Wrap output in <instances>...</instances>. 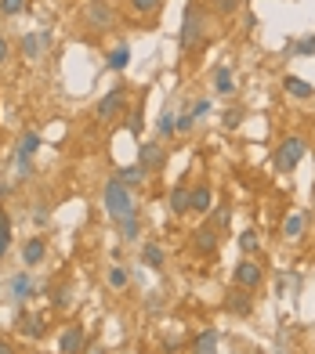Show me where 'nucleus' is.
Segmentation results:
<instances>
[{
	"instance_id": "f257e3e1",
	"label": "nucleus",
	"mask_w": 315,
	"mask_h": 354,
	"mask_svg": "<svg viewBox=\"0 0 315 354\" xmlns=\"http://www.w3.org/2000/svg\"><path fill=\"white\" fill-rule=\"evenodd\" d=\"M102 206H105V214L120 221V217H127V214H138V206H134V196H131V188L120 181V177H109L105 188H102Z\"/></svg>"
},
{
	"instance_id": "f03ea898",
	"label": "nucleus",
	"mask_w": 315,
	"mask_h": 354,
	"mask_svg": "<svg viewBox=\"0 0 315 354\" xmlns=\"http://www.w3.org/2000/svg\"><path fill=\"white\" fill-rule=\"evenodd\" d=\"M203 37H207V11L192 0V4L185 8V19H181L178 47L181 51H196V47H203Z\"/></svg>"
},
{
	"instance_id": "7ed1b4c3",
	"label": "nucleus",
	"mask_w": 315,
	"mask_h": 354,
	"mask_svg": "<svg viewBox=\"0 0 315 354\" xmlns=\"http://www.w3.org/2000/svg\"><path fill=\"white\" fill-rule=\"evenodd\" d=\"M305 152H308L305 138H297V134H294V138H282L279 149H276V170H279V174H294L297 167H301Z\"/></svg>"
},
{
	"instance_id": "20e7f679",
	"label": "nucleus",
	"mask_w": 315,
	"mask_h": 354,
	"mask_svg": "<svg viewBox=\"0 0 315 354\" xmlns=\"http://www.w3.org/2000/svg\"><path fill=\"white\" fill-rule=\"evenodd\" d=\"M123 105H127V94H123V87H113V91L102 94V102H98V109H94V116H98V123H113L120 112H123Z\"/></svg>"
},
{
	"instance_id": "39448f33",
	"label": "nucleus",
	"mask_w": 315,
	"mask_h": 354,
	"mask_svg": "<svg viewBox=\"0 0 315 354\" xmlns=\"http://www.w3.org/2000/svg\"><path fill=\"white\" fill-rule=\"evenodd\" d=\"M232 282L240 286V289H261V282H264V268L258 264V261H240L235 264V271H232Z\"/></svg>"
},
{
	"instance_id": "423d86ee",
	"label": "nucleus",
	"mask_w": 315,
	"mask_h": 354,
	"mask_svg": "<svg viewBox=\"0 0 315 354\" xmlns=\"http://www.w3.org/2000/svg\"><path fill=\"white\" fill-rule=\"evenodd\" d=\"M84 19H87V26H94V29H109L116 15H113V4H109V0H87Z\"/></svg>"
},
{
	"instance_id": "0eeeda50",
	"label": "nucleus",
	"mask_w": 315,
	"mask_h": 354,
	"mask_svg": "<svg viewBox=\"0 0 315 354\" xmlns=\"http://www.w3.org/2000/svg\"><path fill=\"white\" fill-rule=\"evenodd\" d=\"M163 163H167V152H163V149H160V145H156V141H145V145H141V149H138V167L145 170V174L160 170Z\"/></svg>"
},
{
	"instance_id": "6e6552de",
	"label": "nucleus",
	"mask_w": 315,
	"mask_h": 354,
	"mask_svg": "<svg viewBox=\"0 0 315 354\" xmlns=\"http://www.w3.org/2000/svg\"><path fill=\"white\" fill-rule=\"evenodd\" d=\"M40 149V134H33V131H26L22 138H19V152H15V159H19V174H26L29 170V159H33V152Z\"/></svg>"
},
{
	"instance_id": "1a4fd4ad",
	"label": "nucleus",
	"mask_w": 315,
	"mask_h": 354,
	"mask_svg": "<svg viewBox=\"0 0 315 354\" xmlns=\"http://www.w3.org/2000/svg\"><path fill=\"white\" fill-rule=\"evenodd\" d=\"M58 351H62V354H84V329H80V326L62 329V336H58Z\"/></svg>"
},
{
	"instance_id": "9d476101",
	"label": "nucleus",
	"mask_w": 315,
	"mask_h": 354,
	"mask_svg": "<svg viewBox=\"0 0 315 354\" xmlns=\"http://www.w3.org/2000/svg\"><path fill=\"white\" fill-rule=\"evenodd\" d=\"M188 210H196V214H210L214 210V196H210L207 185L188 188Z\"/></svg>"
},
{
	"instance_id": "9b49d317",
	"label": "nucleus",
	"mask_w": 315,
	"mask_h": 354,
	"mask_svg": "<svg viewBox=\"0 0 315 354\" xmlns=\"http://www.w3.org/2000/svg\"><path fill=\"white\" fill-rule=\"evenodd\" d=\"M192 246L199 253H214L217 250V228L214 224H199V228L192 232Z\"/></svg>"
},
{
	"instance_id": "f8f14e48",
	"label": "nucleus",
	"mask_w": 315,
	"mask_h": 354,
	"mask_svg": "<svg viewBox=\"0 0 315 354\" xmlns=\"http://www.w3.org/2000/svg\"><path fill=\"white\" fill-rule=\"evenodd\" d=\"M19 333L22 336H29V340H44V333H47V322L40 318V315H19Z\"/></svg>"
},
{
	"instance_id": "ddd939ff",
	"label": "nucleus",
	"mask_w": 315,
	"mask_h": 354,
	"mask_svg": "<svg viewBox=\"0 0 315 354\" xmlns=\"http://www.w3.org/2000/svg\"><path fill=\"white\" fill-rule=\"evenodd\" d=\"M282 91H287L290 94V98H297V102H305V98H312V84H308V80H301V76H287V80H282Z\"/></svg>"
},
{
	"instance_id": "4468645a",
	"label": "nucleus",
	"mask_w": 315,
	"mask_h": 354,
	"mask_svg": "<svg viewBox=\"0 0 315 354\" xmlns=\"http://www.w3.org/2000/svg\"><path fill=\"white\" fill-rule=\"evenodd\" d=\"M116 232H120V239H123V243H134V239L141 235V221H138V214L120 217V221H116Z\"/></svg>"
},
{
	"instance_id": "2eb2a0df",
	"label": "nucleus",
	"mask_w": 315,
	"mask_h": 354,
	"mask_svg": "<svg viewBox=\"0 0 315 354\" xmlns=\"http://www.w3.org/2000/svg\"><path fill=\"white\" fill-rule=\"evenodd\" d=\"M163 261H167L163 246H156V243H145V246H141V264H145V268L160 271V268H163Z\"/></svg>"
},
{
	"instance_id": "dca6fc26",
	"label": "nucleus",
	"mask_w": 315,
	"mask_h": 354,
	"mask_svg": "<svg viewBox=\"0 0 315 354\" xmlns=\"http://www.w3.org/2000/svg\"><path fill=\"white\" fill-rule=\"evenodd\" d=\"M33 279H29V271H19V275L11 279V297L15 300H26V297H33Z\"/></svg>"
},
{
	"instance_id": "f3484780",
	"label": "nucleus",
	"mask_w": 315,
	"mask_h": 354,
	"mask_svg": "<svg viewBox=\"0 0 315 354\" xmlns=\"http://www.w3.org/2000/svg\"><path fill=\"white\" fill-rule=\"evenodd\" d=\"M44 253H47L44 239H37V235H33V239H29V243L22 246V261H26L29 268H33V264H40V261H44Z\"/></svg>"
},
{
	"instance_id": "a211bd4d",
	"label": "nucleus",
	"mask_w": 315,
	"mask_h": 354,
	"mask_svg": "<svg viewBox=\"0 0 315 354\" xmlns=\"http://www.w3.org/2000/svg\"><path fill=\"white\" fill-rule=\"evenodd\" d=\"M214 91H217V94H232V91H235V76H232L228 66H217V69H214Z\"/></svg>"
},
{
	"instance_id": "6ab92c4d",
	"label": "nucleus",
	"mask_w": 315,
	"mask_h": 354,
	"mask_svg": "<svg viewBox=\"0 0 315 354\" xmlns=\"http://www.w3.org/2000/svg\"><path fill=\"white\" fill-rule=\"evenodd\" d=\"M116 177H120V181L127 185V188H141V185H145V177H149V174H145V170H141V167L134 163V167H123V170H116Z\"/></svg>"
},
{
	"instance_id": "aec40b11",
	"label": "nucleus",
	"mask_w": 315,
	"mask_h": 354,
	"mask_svg": "<svg viewBox=\"0 0 315 354\" xmlns=\"http://www.w3.org/2000/svg\"><path fill=\"white\" fill-rule=\"evenodd\" d=\"M127 62H131V47L120 44L116 51H109V62H105V66L113 69V73H123V69H127Z\"/></svg>"
},
{
	"instance_id": "412c9836",
	"label": "nucleus",
	"mask_w": 315,
	"mask_h": 354,
	"mask_svg": "<svg viewBox=\"0 0 315 354\" xmlns=\"http://www.w3.org/2000/svg\"><path fill=\"white\" fill-rule=\"evenodd\" d=\"M282 235H287V239H301L305 235V214H290L287 221H282Z\"/></svg>"
},
{
	"instance_id": "4be33fe9",
	"label": "nucleus",
	"mask_w": 315,
	"mask_h": 354,
	"mask_svg": "<svg viewBox=\"0 0 315 354\" xmlns=\"http://www.w3.org/2000/svg\"><path fill=\"white\" fill-rule=\"evenodd\" d=\"M240 250H243L246 257H254V253H261V235H258L254 228H246V232L240 235Z\"/></svg>"
},
{
	"instance_id": "5701e85b",
	"label": "nucleus",
	"mask_w": 315,
	"mask_h": 354,
	"mask_svg": "<svg viewBox=\"0 0 315 354\" xmlns=\"http://www.w3.org/2000/svg\"><path fill=\"white\" fill-rule=\"evenodd\" d=\"M44 44H47V33H26V37H22V51H26L29 58H37Z\"/></svg>"
},
{
	"instance_id": "b1692460",
	"label": "nucleus",
	"mask_w": 315,
	"mask_h": 354,
	"mask_svg": "<svg viewBox=\"0 0 315 354\" xmlns=\"http://www.w3.org/2000/svg\"><path fill=\"white\" fill-rule=\"evenodd\" d=\"M170 214H188V188L185 185H178L170 192Z\"/></svg>"
},
{
	"instance_id": "393cba45",
	"label": "nucleus",
	"mask_w": 315,
	"mask_h": 354,
	"mask_svg": "<svg viewBox=\"0 0 315 354\" xmlns=\"http://www.w3.org/2000/svg\"><path fill=\"white\" fill-rule=\"evenodd\" d=\"M8 250H11V217L0 210V261H4Z\"/></svg>"
},
{
	"instance_id": "a878e982",
	"label": "nucleus",
	"mask_w": 315,
	"mask_h": 354,
	"mask_svg": "<svg viewBox=\"0 0 315 354\" xmlns=\"http://www.w3.org/2000/svg\"><path fill=\"white\" fill-rule=\"evenodd\" d=\"M105 282H109V286H113L116 293H120V289H123V286L131 282V275H127V268H120V264H113V268H109V275H105Z\"/></svg>"
},
{
	"instance_id": "bb28decb",
	"label": "nucleus",
	"mask_w": 315,
	"mask_h": 354,
	"mask_svg": "<svg viewBox=\"0 0 315 354\" xmlns=\"http://www.w3.org/2000/svg\"><path fill=\"white\" fill-rule=\"evenodd\" d=\"M196 354H217V329H207L196 340Z\"/></svg>"
},
{
	"instance_id": "cd10ccee",
	"label": "nucleus",
	"mask_w": 315,
	"mask_h": 354,
	"mask_svg": "<svg viewBox=\"0 0 315 354\" xmlns=\"http://www.w3.org/2000/svg\"><path fill=\"white\" fill-rule=\"evenodd\" d=\"M210 11L222 15V19H232V15L240 11V0H210Z\"/></svg>"
},
{
	"instance_id": "c85d7f7f",
	"label": "nucleus",
	"mask_w": 315,
	"mask_h": 354,
	"mask_svg": "<svg viewBox=\"0 0 315 354\" xmlns=\"http://www.w3.org/2000/svg\"><path fill=\"white\" fill-rule=\"evenodd\" d=\"M225 308L235 311V315H250V300H246L243 293H232V297L225 300Z\"/></svg>"
},
{
	"instance_id": "c756f323",
	"label": "nucleus",
	"mask_w": 315,
	"mask_h": 354,
	"mask_svg": "<svg viewBox=\"0 0 315 354\" xmlns=\"http://www.w3.org/2000/svg\"><path fill=\"white\" fill-rule=\"evenodd\" d=\"M287 51H290V55H315V37H305V40H297V44H287Z\"/></svg>"
},
{
	"instance_id": "7c9ffc66",
	"label": "nucleus",
	"mask_w": 315,
	"mask_h": 354,
	"mask_svg": "<svg viewBox=\"0 0 315 354\" xmlns=\"http://www.w3.org/2000/svg\"><path fill=\"white\" fill-rule=\"evenodd\" d=\"M26 0H0V15H8V19H15V15H22Z\"/></svg>"
},
{
	"instance_id": "2f4dec72",
	"label": "nucleus",
	"mask_w": 315,
	"mask_h": 354,
	"mask_svg": "<svg viewBox=\"0 0 315 354\" xmlns=\"http://www.w3.org/2000/svg\"><path fill=\"white\" fill-rule=\"evenodd\" d=\"M160 4H163V0H131V8H134L138 15H152V11H160Z\"/></svg>"
},
{
	"instance_id": "473e14b6",
	"label": "nucleus",
	"mask_w": 315,
	"mask_h": 354,
	"mask_svg": "<svg viewBox=\"0 0 315 354\" xmlns=\"http://www.w3.org/2000/svg\"><path fill=\"white\" fill-rule=\"evenodd\" d=\"M228 224H232V210L228 206H217L214 210V228H228Z\"/></svg>"
},
{
	"instance_id": "72a5a7b5",
	"label": "nucleus",
	"mask_w": 315,
	"mask_h": 354,
	"mask_svg": "<svg viewBox=\"0 0 315 354\" xmlns=\"http://www.w3.org/2000/svg\"><path fill=\"white\" fill-rule=\"evenodd\" d=\"M127 131L131 134H141V109H131L127 112Z\"/></svg>"
},
{
	"instance_id": "f704fd0d",
	"label": "nucleus",
	"mask_w": 315,
	"mask_h": 354,
	"mask_svg": "<svg viewBox=\"0 0 315 354\" xmlns=\"http://www.w3.org/2000/svg\"><path fill=\"white\" fill-rule=\"evenodd\" d=\"M156 127H160V134H163V138H170V134H174V116H170V112H163Z\"/></svg>"
},
{
	"instance_id": "c9c22d12",
	"label": "nucleus",
	"mask_w": 315,
	"mask_h": 354,
	"mask_svg": "<svg viewBox=\"0 0 315 354\" xmlns=\"http://www.w3.org/2000/svg\"><path fill=\"white\" fill-rule=\"evenodd\" d=\"M192 123H196V120L188 116V112H185V116H178V120H174V134H188V131H192Z\"/></svg>"
},
{
	"instance_id": "e433bc0d",
	"label": "nucleus",
	"mask_w": 315,
	"mask_h": 354,
	"mask_svg": "<svg viewBox=\"0 0 315 354\" xmlns=\"http://www.w3.org/2000/svg\"><path fill=\"white\" fill-rule=\"evenodd\" d=\"M207 112H210V102H207V98H199V102L192 105V112H188V116H192V120H203Z\"/></svg>"
},
{
	"instance_id": "4c0bfd02",
	"label": "nucleus",
	"mask_w": 315,
	"mask_h": 354,
	"mask_svg": "<svg viewBox=\"0 0 315 354\" xmlns=\"http://www.w3.org/2000/svg\"><path fill=\"white\" fill-rule=\"evenodd\" d=\"M240 123H243V112L240 109H228L225 112V127H240Z\"/></svg>"
},
{
	"instance_id": "58836bf2",
	"label": "nucleus",
	"mask_w": 315,
	"mask_h": 354,
	"mask_svg": "<svg viewBox=\"0 0 315 354\" xmlns=\"http://www.w3.org/2000/svg\"><path fill=\"white\" fill-rule=\"evenodd\" d=\"M8 51H11V47H8V40L0 37V62H8Z\"/></svg>"
},
{
	"instance_id": "ea45409f",
	"label": "nucleus",
	"mask_w": 315,
	"mask_h": 354,
	"mask_svg": "<svg viewBox=\"0 0 315 354\" xmlns=\"http://www.w3.org/2000/svg\"><path fill=\"white\" fill-rule=\"evenodd\" d=\"M0 354H15V347H11L8 340H0Z\"/></svg>"
}]
</instances>
